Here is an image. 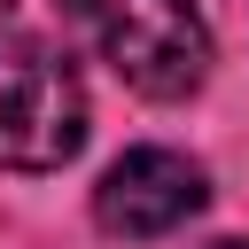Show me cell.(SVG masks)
Returning <instances> with one entry per match:
<instances>
[{
	"label": "cell",
	"mask_w": 249,
	"mask_h": 249,
	"mask_svg": "<svg viewBox=\"0 0 249 249\" xmlns=\"http://www.w3.org/2000/svg\"><path fill=\"white\" fill-rule=\"evenodd\" d=\"M78 23L93 31L101 62L148 93V101H179L202 86L210 70V31L195 16V0H70Z\"/></svg>",
	"instance_id": "cell-1"
},
{
	"label": "cell",
	"mask_w": 249,
	"mask_h": 249,
	"mask_svg": "<svg viewBox=\"0 0 249 249\" xmlns=\"http://www.w3.org/2000/svg\"><path fill=\"white\" fill-rule=\"evenodd\" d=\"M86 148V86L47 47H0V163L54 171Z\"/></svg>",
	"instance_id": "cell-2"
},
{
	"label": "cell",
	"mask_w": 249,
	"mask_h": 249,
	"mask_svg": "<svg viewBox=\"0 0 249 249\" xmlns=\"http://www.w3.org/2000/svg\"><path fill=\"white\" fill-rule=\"evenodd\" d=\"M202 202H210L202 163H187L179 148H132V156H117V163L101 171V187H93V218H101V233H117V241H156V233L187 226Z\"/></svg>",
	"instance_id": "cell-3"
},
{
	"label": "cell",
	"mask_w": 249,
	"mask_h": 249,
	"mask_svg": "<svg viewBox=\"0 0 249 249\" xmlns=\"http://www.w3.org/2000/svg\"><path fill=\"white\" fill-rule=\"evenodd\" d=\"M210 249H249V241H210Z\"/></svg>",
	"instance_id": "cell-4"
},
{
	"label": "cell",
	"mask_w": 249,
	"mask_h": 249,
	"mask_svg": "<svg viewBox=\"0 0 249 249\" xmlns=\"http://www.w3.org/2000/svg\"><path fill=\"white\" fill-rule=\"evenodd\" d=\"M8 8H16V0H0V16H8Z\"/></svg>",
	"instance_id": "cell-5"
}]
</instances>
